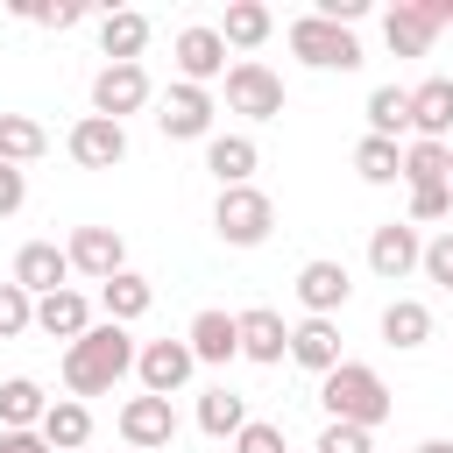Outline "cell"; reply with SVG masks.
<instances>
[{"label":"cell","mask_w":453,"mask_h":453,"mask_svg":"<svg viewBox=\"0 0 453 453\" xmlns=\"http://www.w3.org/2000/svg\"><path fill=\"white\" fill-rule=\"evenodd\" d=\"M127 368H134V340H127V326H85V333L64 347V389H71L78 403L99 396V389H113Z\"/></svg>","instance_id":"obj_1"},{"label":"cell","mask_w":453,"mask_h":453,"mask_svg":"<svg viewBox=\"0 0 453 453\" xmlns=\"http://www.w3.org/2000/svg\"><path fill=\"white\" fill-rule=\"evenodd\" d=\"M319 403L333 411V425H361V432H375V425L389 418V389H382V375H375L368 361H340V368H326Z\"/></svg>","instance_id":"obj_2"},{"label":"cell","mask_w":453,"mask_h":453,"mask_svg":"<svg viewBox=\"0 0 453 453\" xmlns=\"http://www.w3.org/2000/svg\"><path fill=\"white\" fill-rule=\"evenodd\" d=\"M269 226H276V198H269V191H255V184L219 191V205H212V234H219L226 248H255V241H269Z\"/></svg>","instance_id":"obj_3"},{"label":"cell","mask_w":453,"mask_h":453,"mask_svg":"<svg viewBox=\"0 0 453 453\" xmlns=\"http://www.w3.org/2000/svg\"><path fill=\"white\" fill-rule=\"evenodd\" d=\"M290 50H297L311 71H354V64H361L354 28H340V21H326V14H297V21H290Z\"/></svg>","instance_id":"obj_4"},{"label":"cell","mask_w":453,"mask_h":453,"mask_svg":"<svg viewBox=\"0 0 453 453\" xmlns=\"http://www.w3.org/2000/svg\"><path fill=\"white\" fill-rule=\"evenodd\" d=\"M226 106L248 113V120H276L283 113V78L262 57H241V64H226Z\"/></svg>","instance_id":"obj_5"},{"label":"cell","mask_w":453,"mask_h":453,"mask_svg":"<svg viewBox=\"0 0 453 453\" xmlns=\"http://www.w3.org/2000/svg\"><path fill=\"white\" fill-rule=\"evenodd\" d=\"M64 262H71V276H92V283H106V276H120V269H127V241H120L113 226H71V241H64Z\"/></svg>","instance_id":"obj_6"},{"label":"cell","mask_w":453,"mask_h":453,"mask_svg":"<svg viewBox=\"0 0 453 453\" xmlns=\"http://www.w3.org/2000/svg\"><path fill=\"white\" fill-rule=\"evenodd\" d=\"M120 439H127L134 453H163V446L177 439L170 396H127V403H120Z\"/></svg>","instance_id":"obj_7"},{"label":"cell","mask_w":453,"mask_h":453,"mask_svg":"<svg viewBox=\"0 0 453 453\" xmlns=\"http://www.w3.org/2000/svg\"><path fill=\"white\" fill-rule=\"evenodd\" d=\"M149 106V71L142 64H106L92 78V113L99 120H120V113H142Z\"/></svg>","instance_id":"obj_8"},{"label":"cell","mask_w":453,"mask_h":453,"mask_svg":"<svg viewBox=\"0 0 453 453\" xmlns=\"http://www.w3.org/2000/svg\"><path fill=\"white\" fill-rule=\"evenodd\" d=\"M64 149H71V163H78V170H113V163L127 156V127H120V120L85 113V120L64 134Z\"/></svg>","instance_id":"obj_9"},{"label":"cell","mask_w":453,"mask_h":453,"mask_svg":"<svg viewBox=\"0 0 453 453\" xmlns=\"http://www.w3.org/2000/svg\"><path fill=\"white\" fill-rule=\"evenodd\" d=\"M134 368H142V396H177L184 382H191V347L184 340H149L142 354H134Z\"/></svg>","instance_id":"obj_10"},{"label":"cell","mask_w":453,"mask_h":453,"mask_svg":"<svg viewBox=\"0 0 453 453\" xmlns=\"http://www.w3.org/2000/svg\"><path fill=\"white\" fill-rule=\"evenodd\" d=\"M382 35H389L396 57H425L432 35H439V0H396V7L382 14Z\"/></svg>","instance_id":"obj_11"},{"label":"cell","mask_w":453,"mask_h":453,"mask_svg":"<svg viewBox=\"0 0 453 453\" xmlns=\"http://www.w3.org/2000/svg\"><path fill=\"white\" fill-rule=\"evenodd\" d=\"M170 57H177V78H184V85H205V78H219V71H226V42H219V28H205V21L177 28Z\"/></svg>","instance_id":"obj_12"},{"label":"cell","mask_w":453,"mask_h":453,"mask_svg":"<svg viewBox=\"0 0 453 453\" xmlns=\"http://www.w3.org/2000/svg\"><path fill=\"white\" fill-rule=\"evenodd\" d=\"M156 127H163L170 142H198V134L212 127V92H205V85H184V78H177V85L163 92V113H156Z\"/></svg>","instance_id":"obj_13"},{"label":"cell","mask_w":453,"mask_h":453,"mask_svg":"<svg viewBox=\"0 0 453 453\" xmlns=\"http://www.w3.org/2000/svg\"><path fill=\"white\" fill-rule=\"evenodd\" d=\"M411 142H453V78L411 85Z\"/></svg>","instance_id":"obj_14"},{"label":"cell","mask_w":453,"mask_h":453,"mask_svg":"<svg viewBox=\"0 0 453 453\" xmlns=\"http://www.w3.org/2000/svg\"><path fill=\"white\" fill-rule=\"evenodd\" d=\"M418 255H425V241H418V226H403V219L375 226V241H368V269H375L382 283H403V276L418 269Z\"/></svg>","instance_id":"obj_15"},{"label":"cell","mask_w":453,"mask_h":453,"mask_svg":"<svg viewBox=\"0 0 453 453\" xmlns=\"http://www.w3.org/2000/svg\"><path fill=\"white\" fill-rule=\"evenodd\" d=\"M14 283H21L28 297L71 290V262H64V248H57V241H28V248L14 255Z\"/></svg>","instance_id":"obj_16"},{"label":"cell","mask_w":453,"mask_h":453,"mask_svg":"<svg viewBox=\"0 0 453 453\" xmlns=\"http://www.w3.org/2000/svg\"><path fill=\"white\" fill-rule=\"evenodd\" d=\"M347 297H354V283H347L340 262H304V269H297V304H304L311 319H333Z\"/></svg>","instance_id":"obj_17"},{"label":"cell","mask_w":453,"mask_h":453,"mask_svg":"<svg viewBox=\"0 0 453 453\" xmlns=\"http://www.w3.org/2000/svg\"><path fill=\"white\" fill-rule=\"evenodd\" d=\"M234 333H241V354H248V361H283V354H290V326H283L269 304L234 311Z\"/></svg>","instance_id":"obj_18"},{"label":"cell","mask_w":453,"mask_h":453,"mask_svg":"<svg viewBox=\"0 0 453 453\" xmlns=\"http://www.w3.org/2000/svg\"><path fill=\"white\" fill-rule=\"evenodd\" d=\"M184 347H191V361H234V354H241V333H234V311H219V304H205V311L191 319V333H184Z\"/></svg>","instance_id":"obj_19"},{"label":"cell","mask_w":453,"mask_h":453,"mask_svg":"<svg viewBox=\"0 0 453 453\" xmlns=\"http://www.w3.org/2000/svg\"><path fill=\"white\" fill-rule=\"evenodd\" d=\"M35 432H42V446H50V453H78V446L92 439V411H85L78 396H50V411H42V425H35Z\"/></svg>","instance_id":"obj_20"},{"label":"cell","mask_w":453,"mask_h":453,"mask_svg":"<svg viewBox=\"0 0 453 453\" xmlns=\"http://www.w3.org/2000/svg\"><path fill=\"white\" fill-rule=\"evenodd\" d=\"M99 50H106V64H142V50H149V14H134V7L106 14V21H99Z\"/></svg>","instance_id":"obj_21"},{"label":"cell","mask_w":453,"mask_h":453,"mask_svg":"<svg viewBox=\"0 0 453 453\" xmlns=\"http://www.w3.org/2000/svg\"><path fill=\"white\" fill-rule=\"evenodd\" d=\"M255 163H262V156H255V142H248V134H212V142H205V170L219 177V191L248 184V177H255Z\"/></svg>","instance_id":"obj_22"},{"label":"cell","mask_w":453,"mask_h":453,"mask_svg":"<svg viewBox=\"0 0 453 453\" xmlns=\"http://www.w3.org/2000/svg\"><path fill=\"white\" fill-rule=\"evenodd\" d=\"M35 326H42L50 340H78V333L92 326L85 290H50V297H35Z\"/></svg>","instance_id":"obj_23"},{"label":"cell","mask_w":453,"mask_h":453,"mask_svg":"<svg viewBox=\"0 0 453 453\" xmlns=\"http://www.w3.org/2000/svg\"><path fill=\"white\" fill-rule=\"evenodd\" d=\"M290 361H304L311 375L340 368V326H333V319H304V326H290Z\"/></svg>","instance_id":"obj_24"},{"label":"cell","mask_w":453,"mask_h":453,"mask_svg":"<svg viewBox=\"0 0 453 453\" xmlns=\"http://www.w3.org/2000/svg\"><path fill=\"white\" fill-rule=\"evenodd\" d=\"M99 304H106V326H127V319H142V311L156 304V290H149V276L120 269V276H106V283H99Z\"/></svg>","instance_id":"obj_25"},{"label":"cell","mask_w":453,"mask_h":453,"mask_svg":"<svg viewBox=\"0 0 453 453\" xmlns=\"http://www.w3.org/2000/svg\"><path fill=\"white\" fill-rule=\"evenodd\" d=\"M42 411H50L42 382H28V375L0 382V432H35V425H42Z\"/></svg>","instance_id":"obj_26"},{"label":"cell","mask_w":453,"mask_h":453,"mask_svg":"<svg viewBox=\"0 0 453 453\" xmlns=\"http://www.w3.org/2000/svg\"><path fill=\"white\" fill-rule=\"evenodd\" d=\"M368 134H375V142L411 134V85H375V92H368Z\"/></svg>","instance_id":"obj_27"},{"label":"cell","mask_w":453,"mask_h":453,"mask_svg":"<svg viewBox=\"0 0 453 453\" xmlns=\"http://www.w3.org/2000/svg\"><path fill=\"white\" fill-rule=\"evenodd\" d=\"M382 340H389V347H403V354H411V347H425V340H432V311H425V304H411V297H396V304L382 311Z\"/></svg>","instance_id":"obj_28"},{"label":"cell","mask_w":453,"mask_h":453,"mask_svg":"<svg viewBox=\"0 0 453 453\" xmlns=\"http://www.w3.org/2000/svg\"><path fill=\"white\" fill-rule=\"evenodd\" d=\"M42 149H50V134H42L28 113H0V163H14V170H21V163H35Z\"/></svg>","instance_id":"obj_29"},{"label":"cell","mask_w":453,"mask_h":453,"mask_svg":"<svg viewBox=\"0 0 453 453\" xmlns=\"http://www.w3.org/2000/svg\"><path fill=\"white\" fill-rule=\"evenodd\" d=\"M269 28H276V21H269V7H262V0H234V7H226V21H219V42H234V50H255Z\"/></svg>","instance_id":"obj_30"},{"label":"cell","mask_w":453,"mask_h":453,"mask_svg":"<svg viewBox=\"0 0 453 453\" xmlns=\"http://www.w3.org/2000/svg\"><path fill=\"white\" fill-rule=\"evenodd\" d=\"M354 170H361V184H396V177H403V149H396V142H375V134H361V149H354Z\"/></svg>","instance_id":"obj_31"},{"label":"cell","mask_w":453,"mask_h":453,"mask_svg":"<svg viewBox=\"0 0 453 453\" xmlns=\"http://www.w3.org/2000/svg\"><path fill=\"white\" fill-rule=\"evenodd\" d=\"M241 425H248V411H241V396H234V389H205V396H198V432L234 439Z\"/></svg>","instance_id":"obj_32"},{"label":"cell","mask_w":453,"mask_h":453,"mask_svg":"<svg viewBox=\"0 0 453 453\" xmlns=\"http://www.w3.org/2000/svg\"><path fill=\"white\" fill-rule=\"evenodd\" d=\"M403 184H446V142H411L403 149Z\"/></svg>","instance_id":"obj_33"},{"label":"cell","mask_w":453,"mask_h":453,"mask_svg":"<svg viewBox=\"0 0 453 453\" xmlns=\"http://www.w3.org/2000/svg\"><path fill=\"white\" fill-rule=\"evenodd\" d=\"M28 326H35V297L7 276V283H0V340H14V333H28Z\"/></svg>","instance_id":"obj_34"},{"label":"cell","mask_w":453,"mask_h":453,"mask_svg":"<svg viewBox=\"0 0 453 453\" xmlns=\"http://www.w3.org/2000/svg\"><path fill=\"white\" fill-rule=\"evenodd\" d=\"M446 212H453V184H411V219L418 226H432Z\"/></svg>","instance_id":"obj_35"},{"label":"cell","mask_w":453,"mask_h":453,"mask_svg":"<svg viewBox=\"0 0 453 453\" xmlns=\"http://www.w3.org/2000/svg\"><path fill=\"white\" fill-rule=\"evenodd\" d=\"M311 453H375V439H368V432H361V425H326V432H319V446H311Z\"/></svg>","instance_id":"obj_36"},{"label":"cell","mask_w":453,"mask_h":453,"mask_svg":"<svg viewBox=\"0 0 453 453\" xmlns=\"http://www.w3.org/2000/svg\"><path fill=\"white\" fill-rule=\"evenodd\" d=\"M418 269L439 283V290H453V234H439V241H425V255H418Z\"/></svg>","instance_id":"obj_37"},{"label":"cell","mask_w":453,"mask_h":453,"mask_svg":"<svg viewBox=\"0 0 453 453\" xmlns=\"http://www.w3.org/2000/svg\"><path fill=\"white\" fill-rule=\"evenodd\" d=\"M21 21H35V28H78V21H85V7H78V0H57V7H21Z\"/></svg>","instance_id":"obj_38"},{"label":"cell","mask_w":453,"mask_h":453,"mask_svg":"<svg viewBox=\"0 0 453 453\" xmlns=\"http://www.w3.org/2000/svg\"><path fill=\"white\" fill-rule=\"evenodd\" d=\"M234 453H290V446H283L276 425H241V432H234Z\"/></svg>","instance_id":"obj_39"},{"label":"cell","mask_w":453,"mask_h":453,"mask_svg":"<svg viewBox=\"0 0 453 453\" xmlns=\"http://www.w3.org/2000/svg\"><path fill=\"white\" fill-rule=\"evenodd\" d=\"M21 198H28V177H21L14 163H0V219H7V212H21Z\"/></svg>","instance_id":"obj_40"},{"label":"cell","mask_w":453,"mask_h":453,"mask_svg":"<svg viewBox=\"0 0 453 453\" xmlns=\"http://www.w3.org/2000/svg\"><path fill=\"white\" fill-rule=\"evenodd\" d=\"M0 453H50L42 432H0Z\"/></svg>","instance_id":"obj_41"},{"label":"cell","mask_w":453,"mask_h":453,"mask_svg":"<svg viewBox=\"0 0 453 453\" xmlns=\"http://www.w3.org/2000/svg\"><path fill=\"white\" fill-rule=\"evenodd\" d=\"M446 21H453V0H439V28H446Z\"/></svg>","instance_id":"obj_42"},{"label":"cell","mask_w":453,"mask_h":453,"mask_svg":"<svg viewBox=\"0 0 453 453\" xmlns=\"http://www.w3.org/2000/svg\"><path fill=\"white\" fill-rule=\"evenodd\" d=\"M418 453H453V446H446V439H432V446H418Z\"/></svg>","instance_id":"obj_43"},{"label":"cell","mask_w":453,"mask_h":453,"mask_svg":"<svg viewBox=\"0 0 453 453\" xmlns=\"http://www.w3.org/2000/svg\"><path fill=\"white\" fill-rule=\"evenodd\" d=\"M446 184H453V142H446Z\"/></svg>","instance_id":"obj_44"},{"label":"cell","mask_w":453,"mask_h":453,"mask_svg":"<svg viewBox=\"0 0 453 453\" xmlns=\"http://www.w3.org/2000/svg\"><path fill=\"white\" fill-rule=\"evenodd\" d=\"M127 453H134V446H127Z\"/></svg>","instance_id":"obj_45"}]
</instances>
